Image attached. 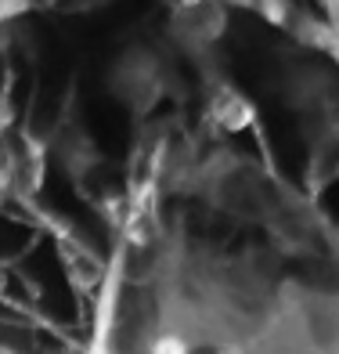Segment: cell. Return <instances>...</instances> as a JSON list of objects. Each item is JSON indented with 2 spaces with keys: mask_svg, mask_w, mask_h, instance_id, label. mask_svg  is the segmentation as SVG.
Here are the masks:
<instances>
[{
  "mask_svg": "<svg viewBox=\"0 0 339 354\" xmlns=\"http://www.w3.org/2000/svg\"><path fill=\"white\" fill-rule=\"evenodd\" d=\"M87 354H339V217L213 134L159 138L112 206Z\"/></svg>",
  "mask_w": 339,
  "mask_h": 354,
  "instance_id": "cell-1",
  "label": "cell"
},
{
  "mask_svg": "<svg viewBox=\"0 0 339 354\" xmlns=\"http://www.w3.org/2000/svg\"><path fill=\"white\" fill-rule=\"evenodd\" d=\"M43 149L8 116H0V206L29 203L43 188Z\"/></svg>",
  "mask_w": 339,
  "mask_h": 354,
  "instance_id": "cell-2",
  "label": "cell"
},
{
  "mask_svg": "<svg viewBox=\"0 0 339 354\" xmlns=\"http://www.w3.org/2000/svg\"><path fill=\"white\" fill-rule=\"evenodd\" d=\"M166 87V58L152 44H126L108 66V91L119 105L148 109Z\"/></svg>",
  "mask_w": 339,
  "mask_h": 354,
  "instance_id": "cell-3",
  "label": "cell"
},
{
  "mask_svg": "<svg viewBox=\"0 0 339 354\" xmlns=\"http://www.w3.org/2000/svg\"><path fill=\"white\" fill-rule=\"evenodd\" d=\"M224 26H228V19H224L220 4H213V0H191V4L177 8L173 15V33L184 44H199V47L220 40Z\"/></svg>",
  "mask_w": 339,
  "mask_h": 354,
  "instance_id": "cell-4",
  "label": "cell"
}]
</instances>
